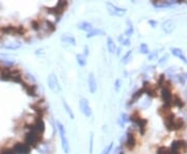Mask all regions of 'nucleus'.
<instances>
[{
  "mask_svg": "<svg viewBox=\"0 0 187 154\" xmlns=\"http://www.w3.org/2000/svg\"><path fill=\"white\" fill-rule=\"evenodd\" d=\"M171 101H173V105L177 106V107H183L184 106V102L183 100L181 99V98L178 96V95H174L173 96V99H171Z\"/></svg>",
  "mask_w": 187,
  "mask_h": 154,
  "instance_id": "obj_26",
  "label": "nucleus"
},
{
  "mask_svg": "<svg viewBox=\"0 0 187 154\" xmlns=\"http://www.w3.org/2000/svg\"><path fill=\"white\" fill-rule=\"evenodd\" d=\"M120 87H121V80L120 79H117L115 80V82H114V89H115V91H118L120 90Z\"/></svg>",
  "mask_w": 187,
  "mask_h": 154,
  "instance_id": "obj_45",
  "label": "nucleus"
},
{
  "mask_svg": "<svg viewBox=\"0 0 187 154\" xmlns=\"http://www.w3.org/2000/svg\"><path fill=\"white\" fill-rule=\"evenodd\" d=\"M93 150H94V133L92 132L89 135V154H93Z\"/></svg>",
  "mask_w": 187,
  "mask_h": 154,
  "instance_id": "obj_41",
  "label": "nucleus"
},
{
  "mask_svg": "<svg viewBox=\"0 0 187 154\" xmlns=\"http://www.w3.org/2000/svg\"><path fill=\"white\" fill-rule=\"evenodd\" d=\"M4 67H2V65H1V61H0V72H1V70L3 69Z\"/></svg>",
  "mask_w": 187,
  "mask_h": 154,
  "instance_id": "obj_49",
  "label": "nucleus"
},
{
  "mask_svg": "<svg viewBox=\"0 0 187 154\" xmlns=\"http://www.w3.org/2000/svg\"><path fill=\"white\" fill-rule=\"evenodd\" d=\"M77 28L83 30V31L89 32L90 30L94 29V27H93V25L89 22H86V21H82V22H79V23L77 24Z\"/></svg>",
  "mask_w": 187,
  "mask_h": 154,
  "instance_id": "obj_18",
  "label": "nucleus"
},
{
  "mask_svg": "<svg viewBox=\"0 0 187 154\" xmlns=\"http://www.w3.org/2000/svg\"><path fill=\"white\" fill-rule=\"evenodd\" d=\"M0 31L4 35H9V36H15L17 35V26L14 25H6V26H2L0 28Z\"/></svg>",
  "mask_w": 187,
  "mask_h": 154,
  "instance_id": "obj_15",
  "label": "nucleus"
},
{
  "mask_svg": "<svg viewBox=\"0 0 187 154\" xmlns=\"http://www.w3.org/2000/svg\"><path fill=\"white\" fill-rule=\"evenodd\" d=\"M170 51H171V53L175 55V56L179 57L180 60L183 61V63L187 64V58L185 57V55L183 54V52H182V50H181V49H179V48H171Z\"/></svg>",
  "mask_w": 187,
  "mask_h": 154,
  "instance_id": "obj_19",
  "label": "nucleus"
},
{
  "mask_svg": "<svg viewBox=\"0 0 187 154\" xmlns=\"http://www.w3.org/2000/svg\"><path fill=\"white\" fill-rule=\"evenodd\" d=\"M82 54L85 57H87V55H89V47H87V46H85V47H84V52H83Z\"/></svg>",
  "mask_w": 187,
  "mask_h": 154,
  "instance_id": "obj_46",
  "label": "nucleus"
},
{
  "mask_svg": "<svg viewBox=\"0 0 187 154\" xmlns=\"http://www.w3.org/2000/svg\"><path fill=\"white\" fill-rule=\"evenodd\" d=\"M126 145L128 150H132L136 145V137L133 132H128L127 133V137H126Z\"/></svg>",
  "mask_w": 187,
  "mask_h": 154,
  "instance_id": "obj_12",
  "label": "nucleus"
},
{
  "mask_svg": "<svg viewBox=\"0 0 187 154\" xmlns=\"http://www.w3.org/2000/svg\"><path fill=\"white\" fill-rule=\"evenodd\" d=\"M145 93L143 92V90L142 89H140V90H137L135 93H134L133 95H132V98H131V100H130V104H132V103H134V102H136L137 100L139 99L140 97L142 96V94Z\"/></svg>",
  "mask_w": 187,
  "mask_h": 154,
  "instance_id": "obj_27",
  "label": "nucleus"
},
{
  "mask_svg": "<svg viewBox=\"0 0 187 154\" xmlns=\"http://www.w3.org/2000/svg\"><path fill=\"white\" fill-rule=\"evenodd\" d=\"M25 33V28L23 26H21V25H19V26H17V35H19V36H23Z\"/></svg>",
  "mask_w": 187,
  "mask_h": 154,
  "instance_id": "obj_42",
  "label": "nucleus"
},
{
  "mask_svg": "<svg viewBox=\"0 0 187 154\" xmlns=\"http://www.w3.org/2000/svg\"><path fill=\"white\" fill-rule=\"evenodd\" d=\"M127 24H128V26H127V29H126V31H125V35L124 36H127V38H129L130 36L133 35L134 27L132 25V23H130V21H127Z\"/></svg>",
  "mask_w": 187,
  "mask_h": 154,
  "instance_id": "obj_32",
  "label": "nucleus"
},
{
  "mask_svg": "<svg viewBox=\"0 0 187 154\" xmlns=\"http://www.w3.org/2000/svg\"><path fill=\"white\" fill-rule=\"evenodd\" d=\"M79 108H80V112L83 113L86 118H90L93 115V112H92V108L89 106V103L87 99L85 98H80L79 100Z\"/></svg>",
  "mask_w": 187,
  "mask_h": 154,
  "instance_id": "obj_5",
  "label": "nucleus"
},
{
  "mask_svg": "<svg viewBox=\"0 0 187 154\" xmlns=\"http://www.w3.org/2000/svg\"><path fill=\"white\" fill-rule=\"evenodd\" d=\"M142 90L146 94H148V96H150L151 98H154L157 96V93H156V87H154L153 84H151L150 82L145 81L142 85Z\"/></svg>",
  "mask_w": 187,
  "mask_h": 154,
  "instance_id": "obj_10",
  "label": "nucleus"
},
{
  "mask_svg": "<svg viewBox=\"0 0 187 154\" xmlns=\"http://www.w3.org/2000/svg\"><path fill=\"white\" fill-rule=\"evenodd\" d=\"M161 97L164 102V105L171 107V105H173V101H171V99H173V94H171L170 88H162Z\"/></svg>",
  "mask_w": 187,
  "mask_h": 154,
  "instance_id": "obj_7",
  "label": "nucleus"
},
{
  "mask_svg": "<svg viewBox=\"0 0 187 154\" xmlns=\"http://www.w3.org/2000/svg\"><path fill=\"white\" fill-rule=\"evenodd\" d=\"M105 35V32L103 31V30H101V29H97V28H94L93 30H90L89 32H87V35H86V38H94V36H104Z\"/></svg>",
  "mask_w": 187,
  "mask_h": 154,
  "instance_id": "obj_24",
  "label": "nucleus"
},
{
  "mask_svg": "<svg viewBox=\"0 0 187 154\" xmlns=\"http://www.w3.org/2000/svg\"><path fill=\"white\" fill-rule=\"evenodd\" d=\"M186 96H187V91H186Z\"/></svg>",
  "mask_w": 187,
  "mask_h": 154,
  "instance_id": "obj_51",
  "label": "nucleus"
},
{
  "mask_svg": "<svg viewBox=\"0 0 187 154\" xmlns=\"http://www.w3.org/2000/svg\"><path fill=\"white\" fill-rule=\"evenodd\" d=\"M128 121H129V117L127 116V113H122L121 118H120V125H121V127H124L125 123H127Z\"/></svg>",
  "mask_w": 187,
  "mask_h": 154,
  "instance_id": "obj_35",
  "label": "nucleus"
},
{
  "mask_svg": "<svg viewBox=\"0 0 187 154\" xmlns=\"http://www.w3.org/2000/svg\"><path fill=\"white\" fill-rule=\"evenodd\" d=\"M164 119V124L165 127L168 131H173L174 130V123H175V116L173 113H170V115L166 116Z\"/></svg>",
  "mask_w": 187,
  "mask_h": 154,
  "instance_id": "obj_13",
  "label": "nucleus"
},
{
  "mask_svg": "<svg viewBox=\"0 0 187 154\" xmlns=\"http://www.w3.org/2000/svg\"><path fill=\"white\" fill-rule=\"evenodd\" d=\"M120 154H124V153L123 152H120Z\"/></svg>",
  "mask_w": 187,
  "mask_h": 154,
  "instance_id": "obj_50",
  "label": "nucleus"
},
{
  "mask_svg": "<svg viewBox=\"0 0 187 154\" xmlns=\"http://www.w3.org/2000/svg\"><path fill=\"white\" fill-rule=\"evenodd\" d=\"M87 84H89V90L92 94H95L98 89V84H97V79L94 73H89V78H87Z\"/></svg>",
  "mask_w": 187,
  "mask_h": 154,
  "instance_id": "obj_11",
  "label": "nucleus"
},
{
  "mask_svg": "<svg viewBox=\"0 0 187 154\" xmlns=\"http://www.w3.org/2000/svg\"><path fill=\"white\" fill-rule=\"evenodd\" d=\"M154 56H157V52H154L153 54H151L149 56V58H150V60H153V57H154Z\"/></svg>",
  "mask_w": 187,
  "mask_h": 154,
  "instance_id": "obj_48",
  "label": "nucleus"
},
{
  "mask_svg": "<svg viewBox=\"0 0 187 154\" xmlns=\"http://www.w3.org/2000/svg\"><path fill=\"white\" fill-rule=\"evenodd\" d=\"M56 125H57L58 133H59V137H60L62 150H64V152L65 154H69L70 153L71 148H70V144H69V141H68V137H67V131H65V126L62 125L59 121L56 122Z\"/></svg>",
  "mask_w": 187,
  "mask_h": 154,
  "instance_id": "obj_1",
  "label": "nucleus"
},
{
  "mask_svg": "<svg viewBox=\"0 0 187 154\" xmlns=\"http://www.w3.org/2000/svg\"><path fill=\"white\" fill-rule=\"evenodd\" d=\"M131 55H132V51H128L126 54L124 55L123 58H122V63L123 64H128L131 60Z\"/></svg>",
  "mask_w": 187,
  "mask_h": 154,
  "instance_id": "obj_36",
  "label": "nucleus"
},
{
  "mask_svg": "<svg viewBox=\"0 0 187 154\" xmlns=\"http://www.w3.org/2000/svg\"><path fill=\"white\" fill-rule=\"evenodd\" d=\"M139 51L141 52L142 54H148L149 52H150L148 45H146V43H141V44H140V46H139Z\"/></svg>",
  "mask_w": 187,
  "mask_h": 154,
  "instance_id": "obj_37",
  "label": "nucleus"
},
{
  "mask_svg": "<svg viewBox=\"0 0 187 154\" xmlns=\"http://www.w3.org/2000/svg\"><path fill=\"white\" fill-rule=\"evenodd\" d=\"M162 29L164 30V32L170 33L175 29V23L173 20H166L165 22L162 23Z\"/></svg>",
  "mask_w": 187,
  "mask_h": 154,
  "instance_id": "obj_17",
  "label": "nucleus"
},
{
  "mask_svg": "<svg viewBox=\"0 0 187 154\" xmlns=\"http://www.w3.org/2000/svg\"><path fill=\"white\" fill-rule=\"evenodd\" d=\"M164 75L162 74V75H160V77H159L158 79V85L159 87H163V84H164Z\"/></svg>",
  "mask_w": 187,
  "mask_h": 154,
  "instance_id": "obj_43",
  "label": "nucleus"
},
{
  "mask_svg": "<svg viewBox=\"0 0 187 154\" xmlns=\"http://www.w3.org/2000/svg\"><path fill=\"white\" fill-rule=\"evenodd\" d=\"M41 25L45 27V29L48 30V32H53L55 30V25L49 20H44L43 24H41Z\"/></svg>",
  "mask_w": 187,
  "mask_h": 154,
  "instance_id": "obj_23",
  "label": "nucleus"
},
{
  "mask_svg": "<svg viewBox=\"0 0 187 154\" xmlns=\"http://www.w3.org/2000/svg\"><path fill=\"white\" fill-rule=\"evenodd\" d=\"M149 23L151 24L152 27H155L156 25H157V22H156V21H152V20H150V21H149Z\"/></svg>",
  "mask_w": 187,
  "mask_h": 154,
  "instance_id": "obj_47",
  "label": "nucleus"
},
{
  "mask_svg": "<svg viewBox=\"0 0 187 154\" xmlns=\"http://www.w3.org/2000/svg\"><path fill=\"white\" fill-rule=\"evenodd\" d=\"M76 60H77L78 65H79L80 67H84V66H86V63H87L86 57L84 56V55H83L82 53H81V54H80V53H79V54H77Z\"/></svg>",
  "mask_w": 187,
  "mask_h": 154,
  "instance_id": "obj_30",
  "label": "nucleus"
},
{
  "mask_svg": "<svg viewBox=\"0 0 187 154\" xmlns=\"http://www.w3.org/2000/svg\"><path fill=\"white\" fill-rule=\"evenodd\" d=\"M107 49H108L109 53H111V54H114L117 50V45H115L114 41L112 40V38H110V36L107 38Z\"/></svg>",
  "mask_w": 187,
  "mask_h": 154,
  "instance_id": "obj_20",
  "label": "nucleus"
},
{
  "mask_svg": "<svg viewBox=\"0 0 187 154\" xmlns=\"http://www.w3.org/2000/svg\"><path fill=\"white\" fill-rule=\"evenodd\" d=\"M62 105H64V107H65V110L67 112V113L69 115V117H70V119H75V115H74V113H73V110H72V108H71V106L69 105V103L67 102L65 100H62Z\"/></svg>",
  "mask_w": 187,
  "mask_h": 154,
  "instance_id": "obj_25",
  "label": "nucleus"
},
{
  "mask_svg": "<svg viewBox=\"0 0 187 154\" xmlns=\"http://www.w3.org/2000/svg\"><path fill=\"white\" fill-rule=\"evenodd\" d=\"M112 148H113V143H109L107 146L105 147V149L102 151V154H109L111 152V150H112Z\"/></svg>",
  "mask_w": 187,
  "mask_h": 154,
  "instance_id": "obj_40",
  "label": "nucleus"
},
{
  "mask_svg": "<svg viewBox=\"0 0 187 154\" xmlns=\"http://www.w3.org/2000/svg\"><path fill=\"white\" fill-rule=\"evenodd\" d=\"M21 85L25 89L26 93L29 95V96H32V97H36V87L34 84H28L26 82L22 81L21 82Z\"/></svg>",
  "mask_w": 187,
  "mask_h": 154,
  "instance_id": "obj_14",
  "label": "nucleus"
},
{
  "mask_svg": "<svg viewBox=\"0 0 187 154\" xmlns=\"http://www.w3.org/2000/svg\"><path fill=\"white\" fill-rule=\"evenodd\" d=\"M67 5H68L67 1H58L57 4H56L54 7L48 8V12H49V13L53 14V15H55V16H60V15L65 12Z\"/></svg>",
  "mask_w": 187,
  "mask_h": 154,
  "instance_id": "obj_8",
  "label": "nucleus"
},
{
  "mask_svg": "<svg viewBox=\"0 0 187 154\" xmlns=\"http://www.w3.org/2000/svg\"><path fill=\"white\" fill-rule=\"evenodd\" d=\"M42 137V135L37 134L34 131H28L25 135V144L28 145L29 147H36Z\"/></svg>",
  "mask_w": 187,
  "mask_h": 154,
  "instance_id": "obj_4",
  "label": "nucleus"
},
{
  "mask_svg": "<svg viewBox=\"0 0 187 154\" xmlns=\"http://www.w3.org/2000/svg\"><path fill=\"white\" fill-rule=\"evenodd\" d=\"M47 82H48V87L51 90L53 93L58 94L61 92V87L59 84V81L56 77L55 74H50L48 76V79H47Z\"/></svg>",
  "mask_w": 187,
  "mask_h": 154,
  "instance_id": "obj_3",
  "label": "nucleus"
},
{
  "mask_svg": "<svg viewBox=\"0 0 187 154\" xmlns=\"http://www.w3.org/2000/svg\"><path fill=\"white\" fill-rule=\"evenodd\" d=\"M61 42L67 43V44H70L72 46H76V40H75L74 36H72L70 35H64L60 38Z\"/></svg>",
  "mask_w": 187,
  "mask_h": 154,
  "instance_id": "obj_22",
  "label": "nucleus"
},
{
  "mask_svg": "<svg viewBox=\"0 0 187 154\" xmlns=\"http://www.w3.org/2000/svg\"><path fill=\"white\" fill-rule=\"evenodd\" d=\"M156 154H170V151L166 147H159L156 151Z\"/></svg>",
  "mask_w": 187,
  "mask_h": 154,
  "instance_id": "obj_38",
  "label": "nucleus"
},
{
  "mask_svg": "<svg viewBox=\"0 0 187 154\" xmlns=\"http://www.w3.org/2000/svg\"><path fill=\"white\" fill-rule=\"evenodd\" d=\"M177 79L181 84H184L187 80V73H182V74L177 75Z\"/></svg>",
  "mask_w": 187,
  "mask_h": 154,
  "instance_id": "obj_34",
  "label": "nucleus"
},
{
  "mask_svg": "<svg viewBox=\"0 0 187 154\" xmlns=\"http://www.w3.org/2000/svg\"><path fill=\"white\" fill-rule=\"evenodd\" d=\"M0 154H15V152L12 149H4V150H1Z\"/></svg>",
  "mask_w": 187,
  "mask_h": 154,
  "instance_id": "obj_44",
  "label": "nucleus"
},
{
  "mask_svg": "<svg viewBox=\"0 0 187 154\" xmlns=\"http://www.w3.org/2000/svg\"><path fill=\"white\" fill-rule=\"evenodd\" d=\"M117 41L121 45L123 46H129L130 45V39L125 36L124 35H120L117 36Z\"/></svg>",
  "mask_w": 187,
  "mask_h": 154,
  "instance_id": "obj_29",
  "label": "nucleus"
},
{
  "mask_svg": "<svg viewBox=\"0 0 187 154\" xmlns=\"http://www.w3.org/2000/svg\"><path fill=\"white\" fill-rule=\"evenodd\" d=\"M106 7H107V11L108 13L111 15V16H115V17H123L126 15L127 13V10L126 8H123V7H120L117 5H115L111 2H106L105 3Z\"/></svg>",
  "mask_w": 187,
  "mask_h": 154,
  "instance_id": "obj_2",
  "label": "nucleus"
},
{
  "mask_svg": "<svg viewBox=\"0 0 187 154\" xmlns=\"http://www.w3.org/2000/svg\"><path fill=\"white\" fill-rule=\"evenodd\" d=\"M174 2L171 1H153L152 4L156 7H170V5L173 4Z\"/></svg>",
  "mask_w": 187,
  "mask_h": 154,
  "instance_id": "obj_28",
  "label": "nucleus"
},
{
  "mask_svg": "<svg viewBox=\"0 0 187 154\" xmlns=\"http://www.w3.org/2000/svg\"><path fill=\"white\" fill-rule=\"evenodd\" d=\"M146 123H148V121H146V119H143V118H140V119H138L135 122V124L138 126V128H139V130H140V133H141V134H145L146 127Z\"/></svg>",
  "mask_w": 187,
  "mask_h": 154,
  "instance_id": "obj_21",
  "label": "nucleus"
},
{
  "mask_svg": "<svg viewBox=\"0 0 187 154\" xmlns=\"http://www.w3.org/2000/svg\"><path fill=\"white\" fill-rule=\"evenodd\" d=\"M20 47L21 44H19V43H11V44H5L2 46V48L9 49V50H16V49H19Z\"/></svg>",
  "mask_w": 187,
  "mask_h": 154,
  "instance_id": "obj_33",
  "label": "nucleus"
},
{
  "mask_svg": "<svg viewBox=\"0 0 187 154\" xmlns=\"http://www.w3.org/2000/svg\"><path fill=\"white\" fill-rule=\"evenodd\" d=\"M15 154H29L30 147L25 143H17L12 148Z\"/></svg>",
  "mask_w": 187,
  "mask_h": 154,
  "instance_id": "obj_9",
  "label": "nucleus"
},
{
  "mask_svg": "<svg viewBox=\"0 0 187 154\" xmlns=\"http://www.w3.org/2000/svg\"><path fill=\"white\" fill-rule=\"evenodd\" d=\"M12 69L9 68H3L0 72V80L2 81H12V75H11Z\"/></svg>",
  "mask_w": 187,
  "mask_h": 154,
  "instance_id": "obj_16",
  "label": "nucleus"
},
{
  "mask_svg": "<svg viewBox=\"0 0 187 154\" xmlns=\"http://www.w3.org/2000/svg\"><path fill=\"white\" fill-rule=\"evenodd\" d=\"M184 126V121L181 118H175V123H174V130H179Z\"/></svg>",
  "mask_w": 187,
  "mask_h": 154,
  "instance_id": "obj_31",
  "label": "nucleus"
},
{
  "mask_svg": "<svg viewBox=\"0 0 187 154\" xmlns=\"http://www.w3.org/2000/svg\"><path fill=\"white\" fill-rule=\"evenodd\" d=\"M30 130L36 132V133L40 135H43V133L45 132V123H44L43 119L37 118L36 120V122L30 126Z\"/></svg>",
  "mask_w": 187,
  "mask_h": 154,
  "instance_id": "obj_6",
  "label": "nucleus"
},
{
  "mask_svg": "<svg viewBox=\"0 0 187 154\" xmlns=\"http://www.w3.org/2000/svg\"><path fill=\"white\" fill-rule=\"evenodd\" d=\"M31 27H32L36 31H37V30L41 28V22L37 20H32L31 21Z\"/></svg>",
  "mask_w": 187,
  "mask_h": 154,
  "instance_id": "obj_39",
  "label": "nucleus"
}]
</instances>
